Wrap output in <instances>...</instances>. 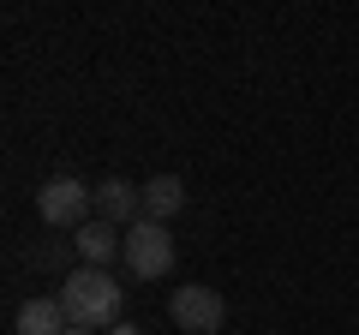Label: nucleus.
<instances>
[{
    "label": "nucleus",
    "mask_w": 359,
    "mask_h": 335,
    "mask_svg": "<svg viewBox=\"0 0 359 335\" xmlns=\"http://www.w3.org/2000/svg\"><path fill=\"white\" fill-rule=\"evenodd\" d=\"M120 294H126V287H120L108 270L78 264V270L60 282V294H54V299L66 306L72 329H114V323H120Z\"/></svg>",
    "instance_id": "obj_1"
},
{
    "label": "nucleus",
    "mask_w": 359,
    "mask_h": 335,
    "mask_svg": "<svg viewBox=\"0 0 359 335\" xmlns=\"http://www.w3.org/2000/svg\"><path fill=\"white\" fill-rule=\"evenodd\" d=\"M66 335H90V329H66Z\"/></svg>",
    "instance_id": "obj_10"
},
{
    "label": "nucleus",
    "mask_w": 359,
    "mask_h": 335,
    "mask_svg": "<svg viewBox=\"0 0 359 335\" xmlns=\"http://www.w3.org/2000/svg\"><path fill=\"white\" fill-rule=\"evenodd\" d=\"M126 270L138 275V282H162L168 270H174V240H168V221H150V216H138L126 228Z\"/></svg>",
    "instance_id": "obj_2"
},
{
    "label": "nucleus",
    "mask_w": 359,
    "mask_h": 335,
    "mask_svg": "<svg viewBox=\"0 0 359 335\" xmlns=\"http://www.w3.org/2000/svg\"><path fill=\"white\" fill-rule=\"evenodd\" d=\"M168 317L180 323V335H216L222 323H228V306H222L216 287L186 282V287H174V294H168Z\"/></svg>",
    "instance_id": "obj_4"
},
{
    "label": "nucleus",
    "mask_w": 359,
    "mask_h": 335,
    "mask_svg": "<svg viewBox=\"0 0 359 335\" xmlns=\"http://www.w3.org/2000/svg\"><path fill=\"white\" fill-rule=\"evenodd\" d=\"M108 335H144V329H138V323H114V329H108Z\"/></svg>",
    "instance_id": "obj_9"
},
{
    "label": "nucleus",
    "mask_w": 359,
    "mask_h": 335,
    "mask_svg": "<svg viewBox=\"0 0 359 335\" xmlns=\"http://www.w3.org/2000/svg\"><path fill=\"white\" fill-rule=\"evenodd\" d=\"M180 204H186L180 174H156V180H144V216H150V221H168Z\"/></svg>",
    "instance_id": "obj_8"
},
{
    "label": "nucleus",
    "mask_w": 359,
    "mask_h": 335,
    "mask_svg": "<svg viewBox=\"0 0 359 335\" xmlns=\"http://www.w3.org/2000/svg\"><path fill=\"white\" fill-rule=\"evenodd\" d=\"M72 245H78V258H84L90 270H108V264L126 252V233H120L114 221L96 216V221H84V228H78V240H72Z\"/></svg>",
    "instance_id": "obj_5"
},
{
    "label": "nucleus",
    "mask_w": 359,
    "mask_h": 335,
    "mask_svg": "<svg viewBox=\"0 0 359 335\" xmlns=\"http://www.w3.org/2000/svg\"><path fill=\"white\" fill-rule=\"evenodd\" d=\"M72 317H66L60 299H25L18 306V335H66Z\"/></svg>",
    "instance_id": "obj_7"
},
{
    "label": "nucleus",
    "mask_w": 359,
    "mask_h": 335,
    "mask_svg": "<svg viewBox=\"0 0 359 335\" xmlns=\"http://www.w3.org/2000/svg\"><path fill=\"white\" fill-rule=\"evenodd\" d=\"M96 210H102V221H114V228H132L138 210H144V186L102 180V186H96Z\"/></svg>",
    "instance_id": "obj_6"
},
{
    "label": "nucleus",
    "mask_w": 359,
    "mask_h": 335,
    "mask_svg": "<svg viewBox=\"0 0 359 335\" xmlns=\"http://www.w3.org/2000/svg\"><path fill=\"white\" fill-rule=\"evenodd\" d=\"M96 210V186H84V180H72V174H54V180H42L36 186V216L48 221V228H84V216Z\"/></svg>",
    "instance_id": "obj_3"
}]
</instances>
